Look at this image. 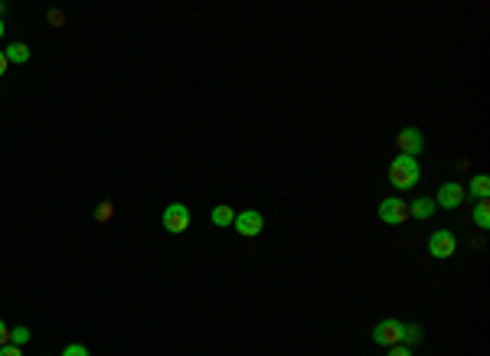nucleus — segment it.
<instances>
[{
	"label": "nucleus",
	"mask_w": 490,
	"mask_h": 356,
	"mask_svg": "<svg viewBox=\"0 0 490 356\" xmlns=\"http://www.w3.org/2000/svg\"><path fill=\"white\" fill-rule=\"evenodd\" d=\"M418 177H422V170H418V160H415V157H405V154H399V157L392 160L389 184L396 186V190H412V186L418 184Z\"/></svg>",
	"instance_id": "nucleus-1"
},
{
	"label": "nucleus",
	"mask_w": 490,
	"mask_h": 356,
	"mask_svg": "<svg viewBox=\"0 0 490 356\" xmlns=\"http://www.w3.org/2000/svg\"><path fill=\"white\" fill-rule=\"evenodd\" d=\"M187 226H190V209L183 206V203H170V206L163 209V229L167 233H187Z\"/></svg>",
	"instance_id": "nucleus-2"
},
{
	"label": "nucleus",
	"mask_w": 490,
	"mask_h": 356,
	"mask_svg": "<svg viewBox=\"0 0 490 356\" xmlns=\"http://www.w3.org/2000/svg\"><path fill=\"white\" fill-rule=\"evenodd\" d=\"M379 219L386 226H402L409 219V203L405 199H382L379 203Z\"/></svg>",
	"instance_id": "nucleus-3"
},
{
	"label": "nucleus",
	"mask_w": 490,
	"mask_h": 356,
	"mask_svg": "<svg viewBox=\"0 0 490 356\" xmlns=\"http://www.w3.org/2000/svg\"><path fill=\"white\" fill-rule=\"evenodd\" d=\"M402 340V324L399 320H379L373 327V344L379 346H396Z\"/></svg>",
	"instance_id": "nucleus-4"
},
{
	"label": "nucleus",
	"mask_w": 490,
	"mask_h": 356,
	"mask_svg": "<svg viewBox=\"0 0 490 356\" xmlns=\"http://www.w3.org/2000/svg\"><path fill=\"white\" fill-rule=\"evenodd\" d=\"M454 248H458V239L448 229H438V233H431V239H428V252L435 258H451Z\"/></svg>",
	"instance_id": "nucleus-5"
},
{
	"label": "nucleus",
	"mask_w": 490,
	"mask_h": 356,
	"mask_svg": "<svg viewBox=\"0 0 490 356\" xmlns=\"http://www.w3.org/2000/svg\"><path fill=\"white\" fill-rule=\"evenodd\" d=\"M232 226H236V233L239 235H258L262 233V226H265V219H262V212H258V209H245V212H239V216H236V222H232Z\"/></svg>",
	"instance_id": "nucleus-6"
},
{
	"label": "nucleus",
	"mask_w": 490,
	"mask_h": 356,
	"mask_svg": "<svg viewBox=\"0 0 490 356\" xmlns=\"http://www.w3.org/2000/svg\"><path fill=\"white\" fill-rule=\"evenodd\" d=\"M399 150H402L405 157H415V154H422V148H425V137L418 135V128H405V131H399Z\"/></svg>",
	"instance_id": "nucleus-7"
},
{
	"label": "nucleus",
	"mask_w": 490,
	"mask_h": 356,
	"mask_svg": "<svg viewBox=\"0 0 490 356\" xmlns=\"http://www.w3.org/2000/svg\"><path fill=\"white\" fill-rule=\"evenodd\" d=\"M465 199V186L461 184H441L438 197H435V206H445V209H458Z\"/></svg>",
	"instance_id": "nucleus-8"
},
{
	"label": "nucleus",
	"mask_w": 490,
	"mask_h": 356,
	"mask_svg": "<svg viewBox=\"0 0 490 356\" xmlns=\"http://www.w3.org/2000/svg\"><path fill=\"white\" fill-rule=\"evenodd\" d=\"M431 212H435V199H428V197H418L409 206V216H418V219H428Z\"/></svg>",
	"instance_id": "nucleus-9"
},
{
	"label": "nucleus",
	"mask_w": 490,
	"mask_h": 356,
	"mask_svg": "<svg viewBox=\"0 0 490 356\" xmlns=\"http://www.w3.org/2000/svg\"><path fill=\"white\" fill-rule=\"evenodd\" d=\"M471 193H474V197H478V199H487V197H490V180H487V177H484V173H480V177H474V180H471Z\"/></svg>",
	"instance_id": "nucleus-10"
},
{
	"label": "nucleus",
	"mask_w": 490,
	"mask_h": 356,
	"mask_svg": "<svg viewBox=\"0 0 490 356\" xmlns=\"http://www.w3.org/2000/svg\"><path fill=\"white\" fill-rule=\"evenodd\" d=\"M236 222V212L229 206H216L213 209V226H232Z\"/></svg>",
	"instance_id": "nucleus-11"
},
{
	"label": "nucleus",
	"mask_w": 490,
	"mask_h": 356,
	"mask_svg": "<svg viewBox=\"0 0 490 356\" xmlns=\"http://www.w3.org/2000/svg\"><path fill=\"white\" fill-rule=\"evenodd\" d=\"M26 59H30V46L26 43H13L7 50V62H26Z\"/></svg>",
	"instance_id": "nucleus-12"
},
{
	"label": "nucleus",
	"mask_w": 490,
	"mask_h": 356,
	"mask_svg": "<svg viewBox=\"0 0 490 356\" xmlns=\"http://www.w3.org/2000/svg\"><path fill=\"white\" fill-rule=\"evenodd\" d=\"M474 222H478L480 229H487L490 226V203L487 199H480L478 203V209H474Z\"/></svg>",
	"instance_id": "nucleus-13"
},
{
	"label": "nucleus",
	"mask_w": 490,
	"mask_h": 356,
	"mask_svg": "<svg viewBox=\"0 0 490 356\" xmlns=\"http://www.w3.org/2000/svg\"><path fill=\"white\" fill-rule=\"evenodd\" d=\"M402 340H405V344L422 340V327H418V324H402Z\"/></svg>",
	"instance_id": "nucleus-14"
},
{
	"label": "nucleus",
	"mask_w": 490,
	"mask_h": 356,
	"mask_svg": "<svg viewBox=\"0 0 490 356\" xmlns=\"http://www.w3.org/2000/svg\"><path fill=\"white\" fill-rule=\"evenodd\" d=\"M10 344L13 346L30 344V327H13V330H10Z\"/></svg>",
	"instance_id": "nucleus-15"
},
{
	"label": "nucleus",
	"mask_w": 490,
	"mask_h": 356,
	"mask_svg": "<svg viewBox=\"0 0 490 356\" xmlns=\"http://www.w3.org/2000/svg\"><path fill=\"white\" fill-rule=\"evenodd\" d=\"M63 356H88V350H85L82 344H69V346L63 350Z\"/></svg>",
	"instance_id": "nucleus-16"
},
{
	"label": "nucleus",
	"mask_w": 490,
	"mask_h": 356,
	"mask_svg": "<svg viewBox=\"0 0 490 356\" xmlns=\"http://www.w3.org/2000/svg\"><path fill=\"white\" fill-rule=\"evenodd\" d=\"M95 216H99L101 222H105V219H112V216H114V206H112V203H105V206H99V209H95Z\"/></svg>",
	"instance_id": "nucleus-17"
},
{
	"label": "nucleus",
	"mask_w": 490,
	"mask_h": 356,
	"mask_svg": "<svg viewBox=\"0 0 490 356\" xmlns=\"http://www.w3.org/2000/svg\"><path fill=\"white\" fill-rule=\"evenodd\" d=\"M0 356H23V350H20V346H13V344H7V346H0Z\"/></svg>",
	"instance_id": "nucleus-18"
},
{
	"label": "nucleus",
	"mask_w": 490,
	"mask_h": 356,
	"mask_svg": "<svg viewBox=\"0 0 490 356\" xmlns=\"http://www.w3.org/2000/svg\"><path fill=\"white\" fill-rule=\"evenodd\" d=\"M7 344H10V327L0 320V346H7Z\"/></svg>",
	"instance_id": "nucleus-19"
},
{
	"label": "nucleus",
	"mask_w": 490,
	"mask_h": 356,
	"mask_svg": "<svg viewBox=\"0 0 490 356\" xmlns=\"http://www.w3.org/2000/svg\"><path fill=\"white\" fill-rule=\"evenodd\" d=\"M389 356H412V350H409V346H389Z\"/></svg>",
	"instance_id": "nucleus-20"
},
{
	"label": "nucleus",
	"mask_w": 490,
	"mask_h": 356,
	"mask_svg": "<svg viewBox=\"0 0 490 356\" xmlns=\"http://www.w3.org/2000/svg\"><path fill=\"white\" fill-rule=\"evenodd\" d=\"M50 23H56V26H59V23H63V13H59V10H52V13H50Z\"/></svg>",
	"instance_id": "nucleus-21"
},
{
	"label": "nucleus",
	"mask_w": 490,
	"mask_h": 356,
	"mask_svg": "<svg viewBox=\"0 0 490 356\" xmlns=\"http://www.w3.org/2000/svg\"><path fill=\"white\" fill-rule=\"evenodd\" d=\"M7 66H10V62H7V52H0V75L7 72Z\"/></svg>",
	"instance_id": "nucleus-22"
},
{
	"label": "nucleus",
	"mask_w": 490,
	"mask_h": 356,
	"mask_svg": "<svg viewBox=\"0 0 490 356\" xmlns=\"http://www.w3.org/2000/svg\"><path fill=\"white\" fill-rule=\"evenodd\" d=\"M0 37H3V20H0Z\"/></svg>",
	"instance_id": "nucleus-23"
}]
</instances>
